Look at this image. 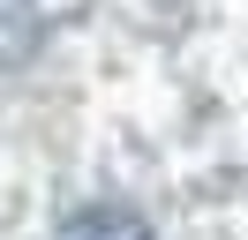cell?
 <instances>
[{
    "instance_id": "1",
    "label": "cell",
    "mask_w": 248,
    "mask_h": 240,
    "mask_svg": "<svg viewBox=\"0 0 248 240\" xmlns=\"http://www.w3.org/2000/svg\"><path fill=\"white\" fill-rule=\"evenodd\" d=\"M61 240H151V225L136 210H121V203H98V210H76L61 225Z\"/></svg>"
}]
</instances>
